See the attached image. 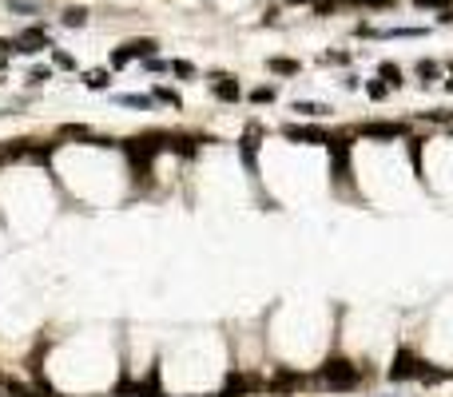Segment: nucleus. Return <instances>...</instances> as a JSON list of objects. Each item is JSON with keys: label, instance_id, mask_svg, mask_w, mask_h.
<instances>
[{"label": "nucleus", "instance_id": "obj_17", "mask_svg": "<svg viewBox=\"0 0 453 397\" xmlns=\"http://www.w3.org/2000/svg\"><path fill=\"white\" fill-rule=\"evenodd\" d=\"M8 12L32 16V12H40V4H36V0H8Z\"/></svg>", "mask_w": 453, "mask_h": 397}, {"label": "nucleus", "instance_id": "obj_31", "mask_svg": "<svg viewBox=\"0 0 453 397\" xmlns=\"http://www.w3.org/2000/svg\"><path fill=\"white\" fill-rule=\"evenodd\" d=\"M287 4H310V0H287Z\"/></svg>", "mask_w": 453, "mask_h": 397}, {"label": "nucleus", "instance_id": "obj_18", "mask_svg": "<svg viewBox=\"0 0 453 397\" xmlns=\"http://www.w3.org/2000/svg\"><path fill=\"white\" fill-rule=\"evenodd\" d=\"M144 72H151V76H160V72H171V60H160V56H147V60H144Z\"/></svg>", "mask_w": 453, "mask_h": 397}, {"label": "nucleus", "instance_id": "obj_2", "mask_svg": "<svg viewBox=\"0 0 453 397\" xmlns=\"http://www.w3.org/2000/svg\"><path fill=\"white\" fill-rule=\"evenodd\" d=\"M421 369H425V362H421V358H414L409 349H398L394 369H389V381H418Z\"/></svg>", "mask_w": 453, "mask_h": 397}, {"label": "nucleus", "instance_id": "obj_29", "mask_svg": "<svg viewBox=\"0 0 453 397\" xmlns=\"http://www.w3.org/2000/svg\"><path fill=\"white\" fill-rule=\"evenodd\" d=\"M326 64H342V68H346L350 56H346V52H326Z\"/></svg>", "mask_w": 453, "mask_h": 397}, {"label": "nucleus", "instance_id": "obj_24", "mask_svg": "<svg viewBox=\"0 0 453 397\" xmlns=\"http://www.w3.org/2000/svg\"><path fill=\"white\" fill-rule=\"evenodd\" d=\"M414 8H437V12H445V8H453V0H414Z\"/></svg>", "mask_w": 453, "mask_h": 397}, {"label": "nucleus", "instance_id": "obj_14", "mask_svg": "<svg viewBox=\"0 0 453 397\" xmlns=\"http://www.w3.org/2000/svg\"><path fill=\"white\" fill-rule=\"evenodd\" d=\"M60 24H64V28H84V24H88V8H80V4H76V8H64Z\"/></svg>", "mask_w": 453, "mask_h": 397}, {"label": "nucleus", "instance_id": "obj_28", "mask_svg": "<svg viewBox=\"0 0 453 397\" xmlns=\"http://www.w3.org/2000/svg\"><path fill=\"white\" fill-rule=\"evenodd\" d=\"M28 79H32V84H44V79H52V72H48V68H32Z\"/></svg>", "mask_w": 453, "mask_h": 397}, {"label": "nucleus", "instance_id": "obj_1", "mask_svg": "<svg viewBox=\"0 0 453 397\" xmlns=\"http://www.w3.org/2000/svg\"><path fill=\"white\" fill-rule=\"evenodd\" d=\"M318 378L330 385V389H354L358 381H362V369H354L350 362H342V358H334V362L322 365V374Z\"/></svg>", "mask_w": 453, "mask_h": 397}, {"label": "nucleus", "instance_id": "obj_16", "mask_svg": "<svg viewBox=\"0 0 453 397\" xmlns=\"http://www.w3.org/2000/svg\"><path fill=\"white\" fill-rule=\"evenodd\" d=\"M131 60H135V56L128 52V44H124V48H112V56H108V68H112V72H119V68H128Z\"/></svg>", "mask_w": 453, "mask_h": 397}, {"label": "nucleus", "instance_id": "obj_22", "mask_svg": "<svg viewBox=\"0 0 453 397\" xmlns=\"http://www.w3.org/2000/svg\"><path fill=\"white\" fill-rule=\"evenodd\" d=\"M239 159H243L247 167L255 171V139H243V143H239Z\"/></svg>", "mask_w": 453, "mask_h": 397}, {"label": "nucleus", "instance_id": "obj_12", "mask_svg": "<svg viewBox=\"0 0 453 397\" xmlns=\"http://www.w3.org/2000/svg\"><path fill=\"white\" fill-rule=\"evenodd\" d=\"M115 104H119V108H144V111H151L155 95H135V92H124V95H115Z\"/></svg>", "mask_w": 453, "mask_h": 397}, {"label": "nucleus", "instance_id": "obj_25", "mask_svg": "<svg viewBox=\"0 0 453 397\" xmlns=\"http://www.w3.org/2000/svg\"><path fill=\"white\" fill-rule=\"evenodd\" d=\"M52 64H56V68H76V60H72L68 52H60V48H52Z\"/></svg>", "mask_w": 453, "mask_h": 397}, {"label": "nucleus", "instance_id": "obj_20", "mask_svg": "<svg viewBox=\"0 0 453 397\" xmlns=\"http://www.w3.org/2000/svg\"><path fill=\"white\" fill-rule=\"evenodd\" d=\"M366 95H370V99H386L389 84H386V79H370V84H366Z\"/></svg>", "mask_w": 453, "mask_h": 397}, {"label": "nucleus", "instance_id": "obj_7", "mask_svg": "<svg viewBox=\"0 0 453 397\" xmlns=\"http://www.w3.org/2000/svg\"><path fill=\"white\" fill-rule=\"evenodd\" d=\"M282 135H287V139H298V143H330V135H326L322 127H287Z\"/></svg>", "mask_w": 453, "mask_h": 397}, {"label": "nucleus", "instance_id": "obj_13", "mask_svg": "<svg viewBox=\"0 0 453 397\" xmlns=\"http://www.w3.org/2000/svg\"><path fill=\"white\" fill-rule=\"evenodd\" d=\"M378 76H382V79H386V84H389V88H402V84H405V72H402V68H398V64H378Z\"/></svg>", "mask_w": 453, "mask_h": 397}, {"label": "nucleus", "instance_id": "obj_4", "mask_svg": "<svg viewBox=\"0 0 453 397\" xmlns=\"http://www.w3.org/2000/svg\"><path fill=\"white\" fill-rule=\"evenodd\" d=\"M330 155H334V183L350 179V139H330Z\"/></svg>", "mask_w": 453, "mask_h": 397}, {"label": "nucleus", "instance_id": "obj_6", "mask_svg": "<svg viewBox=\"0 0 453 397\" xmlns=\"http://www.w3.org/2000/svg\"><path fill=\"white\" fill-rule=\"evenodd\" d=\"M291 111H298V115H307V119H326L330 115V104H318V99H294L291 104Z\"/></svg>", "mask_w": 453, "mask_h": 397}, {"label": "nucleus", "instance_id": "obj_30", "mask_svg": "<svg viewBox=\"0 0 453 397\" xmlns=\"http://www.w3.org/2000/svg\"><path fill=\"white\" fill-rule=\"evenodd\" d=\"M450 68H453V64H450ZM445 88H450V92H453V76H450V79H445Z\"/></svg>", "mask_w": 453, "mask_h": 397}, {"label": "nucleus", "instance_id": "obj_5", "mask_svg": "<svg viewBox=\"0 0 453 397\" xmlns=\"http://www.w3.org/2000/svg\"><path fill=\"white\" fill-rule=\"evenodd\" d=\"M251 389H259V378H251V374H247V378H243V374H231L219 397H247Z\"/></svg>", "mask_w": 453, "mask_h": 397}, {"label": "nucleus", "instance_id": "obj_9", "mask_svg": "<svg viewBox=\"0 0 453 397\" xmlns=\"http://www.w3.org/2000/svg\"><path fill=\"white\" fill-rule=\"evenodd\" d=\"M128 52L135 56V60H147V56H155V52H160V44H155L151 36H139V40H128Z\"/></svg>", "mask_w": 453, "mask_h": 397}, {"label": "nucleus", "instance_id": "obj_27", "mask_svg": "<svg viewBox=\"0 0 453 397\" xmlns=\"http://www.w3.org/2000/svg\"><path fill=\"white\" fill-rule=\"evenodd\" d=\"M64 135H76V139H92V131H88V127H80V124H68V127H64Z\"/></svg>", "mask_w": 453, "mask_h": 397}, {"label": "nucleus", "instance_id": "obj_26", "mask_svg": "<svg viewBox=\"0 0 453 397\" xmlns=\"http://www.w3.org/2000/svg\"><path fill=\"white\" fill-rule=\"evenodd\" d=\"M4 394H12V397H32V389H24V385H17V381H4Z\"/></svg>", "mask_w": 453, "mask_h": 397}, {"label": "nucleus", "instance_id": "obj_23", "mask_svg": "<svg viewBox=\"0 0 453 397\" xmlns=\"http://www.w3.org/2000/svg\"><path fill=\"white\" fill-rule=\"evenodd\" d=\"M151 95H155L160 104H171V108H179V92H171V88H151Z\"/></svg>", "mask_w": 453, "mask_h": 397}, {"label": "nucleus", "instance_id": "obj_15", "mask_svg": "<svg viewBox=\"0 0 453 397\" xmlns=\"http://www.w3.org/2000/svg\"><path fill=\"white\" fill-rule=\"evenodd\" d=\"M418 76L425 79V84H437V79H441V64L437 60H418Z\"/></svg>", "mask_w": 453, "mask_h": 397}, {"label": "nucleus", "instance_id": "obj_8", "mask_svg": "<svg viewBox=\"0 0 453 397\" xmlns=\"http://www.w3.org/2000/svg\"><path fill=\"white\" fill-rule=\"evenodd\" d=\"M84 84H88L92 92H108V84H112V68H92V72H84Z\"/></svg>", "mask_w": 453, "mask_h": 397}, {"label": "nucleus", "instance_id": "obj_19", "mask_svg": "<svg viewBox=\"0 0 453 397\" xmlns=\"http://www.w3.org/2000/svg\"><path fill=\"white\" fill-rule=\"evenodd\" d=\"M247 99H251V104H275L278 92H275V88H255V92L247 95Z\"/></svg>", "mask_w": 453, "mask_h": 397}, {"label": "nucleus", "instance_id": "obj_21", "mask_svg": "<svg viewBox=\"0 0 453 397\" xmlns=\"http://www.w3.org/2000/svg\"><path fill=\"white\" fill-rule=\"evenodd\" d=\"M171 72H175L179 79H195V64L191 60H171Z\"/></svg>", "mask_w": 453, "mask_h": 397}, {"label": "nucleus", "instance_id": "obj_10", "mask_svg": "<svg viewBox=\"0 0 453 397\" xmlns=\"http://www.w3.org/2000/svg\"><path fill=\"white\" fill-rule=\"evenodd\" d=\"M362 131H366V135H374V139H398L405 127H402V124H366Z\"/></svg>", "mask_w": 453, "mask_h": 397}, {"label": "nucleus", "instance_id": "obj_3", "mask_svg": "<svg viewBox=\"0 0 453 397\" xmlns=\"http://www.w3.org/2000/svg\"><path fill=\"white\" fill-rule=\"evenodd\" d=\"M211 95L223 99V104H239V99H243V88L226 76V72H215V76H211Z\"/></svg>", "mask_w": 453, "mask_h": 397}, {"label": "nucleus", "instance_id": "obj_11", "mask_svg": "<svg viewBox=\"0 0 453 397\" xmlns=\"http://www.w3.org/2000/svg\"><path fill=\"white\" fill-rule=\"evenodd\" d=\"M267 68H271L275 76H298V68H302V64H298V60H287V56H271V60H267Z\"/></svg>", "mask_w": 453, "mask_h": 397}]
</instances>
